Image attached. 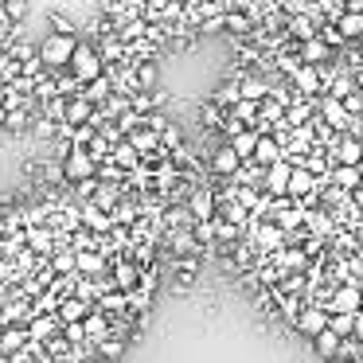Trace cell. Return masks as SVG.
I'll return each mask as SVG.
<instances>
[{"label": "cell", "instance_id": "obj_25", "mask_svg": "<svg viewBox=\"0 0 363 363\" xmlns=\"http://www.w3.org/2000/svg\"><path fill=\"white\" fill-rule=\"evenodd\" d=\"M223 24H227V32L235 35V40H246V35L254 32V20L246 16L242 9H227V16H223Z\"/></svg>", "mask_w": 363, "mask_h": 363}, {"label": "cell", "instance_id": "obj_11", "mask_svg": "<svg viewBox=\"0 0 363 363\" xmlns=\"http://www.w3.org/2000/svg\"><path fill=\"white\" fill-rule=\"evenodd\" d=\"M184 203H188L191 219H215V188H207V184H199V188H191Z\"/></svg>", "mask_w": 363, "mask_h": 363}, {"label": "cell", "instance_id": "obj_38", "mask_svg": "<svg viewBox=\"0 0 363 363\" xmlns=\"http://www.w3.org/2000/svg\"><path fill=\"white\" fill-rule=\"evenodd\" d=\"M180 145H184V129L176 125V121H168V125L160 129V149H164V152H176Z\"/></svg>", "mask_w": 363, "mask_h": 363}, {"label": "cell", "instance_id": "obj_42", "mask_svg": "<svg viewBox=\"0 0 363 363\" xmlns=\"http://www.w3.org/2000/svg\"><path fill=\"white\" fill-rule=\"evenodd\" d=\"M149 98H152V110H168V102H172V94H168L164 86H152Z\"/></svg>", "mask_w": 363, "mask_h": 363}, {"label": "cell", "instance_id": "obj_50", "mask_svg": "<svg viewBox=\"0 0 363 363\" xmlns=\"http://www.w3.org/2000/svg\"><path fill=\"white\" fill-rule=\"evenodd\" d=\"M55 363H63V359H55Z\"/></svg>", "mask_w": 363, "mask_h": 363}, {"label": "cell", "instance_id": "obj_1", "mask_svg": "<svg viewBox=\"0 0 363 363\" xmlns=\"http://www.w3.org/2000/svg\"><path fill=\"white\" fill-rule=\"evenodd\" d=\"M67 71H71L74 79L82 82V86H86L90 79H98V74H106V63H102V55H98L94 40L79 35V43H74V55H71V63H67Z\"/></svg>", "mask_w": 363, "mask_h": 363}, {"label": "cell", "instance_id": "obj_24", "mask_svg": "<svg viewBox=\"0 0 363 363\" xmlns=\"http://www.w3.org/2000/svg\"><path fill=\"white\" fill-rule=\"evenodd\" d=\"M313 352L320 355V359L340 355V332H336V328H320V332L313 336Z\"/></svg>", "mask_w": 363, "mask_h": 363}, {"label": "cell", "instance_id": "obj_40", "mask_svg": "<svg viewBox=\"0 0 363 363\" xmlns=\"http://www.w3.org/2000/svg\"><path fill=\"white\" fill-rule=\"evenodd\" d=\"M94 347H98V355H102L106 363H113V359H118L121 352H125V340H110V336H102V340H98Z\"/></svg>", "mask_w": 363, "mask_h": 363}, {"label": "cell", "instance_id": "obj_18", "mask_svg": "<svg viewBox=\"0 0 363 363\" xmlns=\"http://www.w3.org/2000/svg\"><path fill=\"white\" fill-rule=\"evenodd\" d=\"M24 238H28V246H32L35 254H51V250H55V242H59V235H55L51 223H43V227H28Z\"/></svg>", "mask_w": 363, "mask_h": 363}, {"label": "cell", "instance_id": "obj_21", "mask_svg": "<svg viewBox=\"0 0 363 363\" xmlns=\"http://www.w3.org/2000/svg\"><path fill=\"white\" fill-rule=\"evenodd\" d=\"M332 24L340 28V35H344V40H363V12L359 9H344L336 20H332Z\"/></svg>", "mask_w": 363, "mask_h": 363}, {"label": "cell", "instance_id": "obj_3", "mask_svg": "<svg viewBox=\"0 0 363 363\" xmlns=\"http://www.w3.org/2000/svg\"><path fill=\"white\" fill-rule=\"evenodd\" d=\"M316 113H320V121H328L336 133H347V129H352V113H347V106L340 102V98H332V94L316 98Z\"/></svg>", "mask_w": 363, "mask_h": 363}, {"label": "cell", "instance_id": "obj_48", "mask_svg": "<svg viewBox=\"0 0 363 363\" xmlns=\"http://www.w3.org/2000/svg\"><path fill=\"white\" fill-rule=\"evenodd\" d=\"M0 332H4V316H0Z\"/></svg>", "mask_w": 363, "mask_h": 363}, {"label": "cell", "instance_id": "obj_8", "mask_svg": "<svg viewBox=\"0 0 363 363\" xmlns=\"http://www.w3.org/2000/svg\"><path fill=\"white\" fill-rule=\"evenodd\" d=\"M328 316H332V313H328V308H320V305H301L297 316H293V324H297L301 336L313 340L320 328H328Z\"/></svg>", "mask_w": 363, "mask_h": 363}, {"label": "cell", "instance_id": "obj_32", "mask_svg": "<svg viewBox=\"0 0 363 363\" xmlns=\"http://www.w3.org/2000/svg\"><path fill=\"white\" fill-rule=\"evenodd\" d=\"M28 328H4L0 332V355H12V352H20V347L28 344Z\"/></svg>", "mask_w": 363, "mask_h": 363}, {"label": "cell", "instance_id": "obj_47", "mask_svg": "<svg viewBox=\"0 0 363 363\" xmlns=\"http://www.w3.org/2000/svg\"><path fill=\"white\" fill-rule=\"evenodd\" d=\"M4 94H9V86H4V82H0V102H4Z\"/></svg>", "mask_w": 363, "mask_h": 363}, {"label": "cell", "instance_id": "obj_31", "mask_svg": "<svg viewBox=\"0 0 363 363\" xmlns=\"http://www.w3.org/2000/svg\"><path fill=\"white\" fill-rule=\"evenodd\" d=\"M82 94H86L94 106H98V102H106V98L113 94V79H110V74H98V79H90L86 86H82Z\"/></svg>", "mask_w": 363, "mask_h": 363}, {"label": "cell", "instance_id": "obj_44", "mask_svg": "<svg viewBox=\"0 0 363 363\" xmlns=\"http://www.w3.org/2000/svg\"><path fill=\"white\" fill-rule=\"evenodd\" d=\"M352 332H355V340L363 344V313H355V316H352Z\"/></svg>", "mask_w": 363, "mask_h": 363}, {"label": "cell", "instance_id": "obj_6", "mask_svg": "<svg viewBox=\"0 0 363 363\" xmlns=\"http://www.w3.org/2000/svg\"><path fill=\"white\" fill-rule=\"evenodd\" d=\"M328 157H332V164H359L363 141L355 133H336V141L328 145Z\"/></svg>", "mask_w": 363, "mask_h": 363}, {"label": "cell", "instance_id": "obj_41", "mask_svg": "<svg viewBox=\"0 0 363 363\" xmlns=\"http://www.w3.org/2000/svg\"><path fill=\"white\" fill-rule=\"evenodd\" d=\"M4 12L12 16V24H24V16H28V0H4Z\"/></svg>", "mask_w": 363, "mask_h": 363}, {"label": "cell", "instance_id": "obj_43", "mask_svg": "<svg viewBox=\"0 0 363 363\" xmlns=\"http://www.w3.org/2000/svg\"><path fill=\"white\" fill-rule=\"evenodd\" d=\"M281 258H285V266H289V269H301L308 254L305 250H285V246H281Z\"/></svg>", "mask_w": 363, "mask_h": 363}, {"label": "cell", "instance_id": "obj_17", "mask_svg": "<svg viewBox=\"0 0 363 363\" xmlns=\"http://www.w3.org/2000/svg\"><path fill=\"white\" fill-rule=\"evenodd\" d=\"M90 113H94V102H90L86 94H71V98H67V110H63L67 125H86Z\"/></svg>", "mask_w": 363, "mask_h": 363}, {"label": "cell", "instance_id": "obj_12", "mask_svg": "<svg viewBox=\"0 0 363 363\" xmlns=\"http://www.w3.org/2000/svg\"><path fill=\"white\" fill-rule=\"evenodd\" d=\"M359 305H363V293H359V285H355V281H347V285H340V289L332 293V301H328V313H359Z\"/></svg>", "mask_w": 363, "mask_h": 363}, {"label": "cell", "instance_id": "obj_13", "mask_svg": "<svg viewBox=\"0 0 363 363\" xmlns=\"http://www.w3.org/2000/svg\"><path fill=\"white\" fill-rule=\"evenodd\" d=\"M86 313H90V301H86V297H74V293H67V297H59V305H55V316H59V324L86 320Z\"/></svg>", "mask_w": 363, "mask_h": 363}, {"label": "cell", "instance_id": "obj_36", "mask_svg": "<svg viewBox=\"0 0 363 363\" xmlns=\"http://www.w3.org/2000/svg\"><path fill=\"white\" fill-rule=\"evenodd\" d=\"M238 98H242V90H238V79H227V82H223V86L211 94V102H219V106H227V110H230Z\"/></svg>", "mask_w": 363, "mask_h": 363}, {"label": "cell", "instance_id": "obj_28", "mask_svg": "<svg viewBox=\"0 0 363 363\" xmlns=\"http://www.w3.org/2000/svg\"><path fill=\"white\" fill-rule=\"evenodd\" d=\"M223 121H227V106H219V102H203L199 106V125L203 129H223Z\"/></svg>", "mask_w": 363, "mask_h": 363}, {"label": "cell", "instance_id": "obj_49", "mask_svg": "<svg viewBox=\"0 0 363 363\" xmlns=\"http://www.w3.org/2000/svg\"><path fill=\"white\" fill-rule=\"evenodd\" d=\"M359 313H363V305H359Z\"/></svg>", "mask_w": 363, "mask_h": 363}, {"label": "cell", "instance_id": "obj_45", "mask_svg": "<svg viewBox=\"0 0 363 363\" xmlns=\"http://www.w3.org/2000/svg\"><path fill=\"white\" fill-rule=\"evenodd\" d=\"M9 235V219H4V215H0V238Z\"/></svg>", "mask_w": 363, "mask_h": 363}, {"label": "cell", "instance_id": "obj_33", "mask_svg": "<svg viewBox=\"0 0 363 363\" xmlns=\"http://www.w3.org/2000/svg\"><path fill=\"white\" fill-rule=\"evenodd\" d=\"M113 160H118V164L125 168V172H133V168H141V152H137L129 141H118V145H113Z\"/></svg>", "mask_w": 363, "mask_h": 363}, {"label": "cell", "instance_id": "obj_16", "mask_svg": "<svg viewBox=\"0 0 363 363\" xmlns=\"http://www.w3.org/2000/svg\"><path fill=\"white\" fill-rule=\"evenodd\" d=\"M297 55H301V63H328V59H336V51H332L320 35H313V40L297 43Z\"/></svg>", "mask_w": 363, "mask_h": 363}, {"label": "cell", "instance_id": "obj_22", "mask_svg": "<svg viewBox=\"0 0 363 363\" xmlns=\"http://www.w3.org/2000/svg\"><path fill=\"white\" fill-rule=\"evenodd\" d=\"M133 79H137V90L160 86V63L157 59H141V63H133Z\"/></svg>", "mask_w": 363, "mask_h": 363}, {"label": "cell", "instance_id": "obj_27", "mask_svg": "<svg viewBox=\"0 0 363 363\" xmlns=\"http://www.w3.org/2000/svg\"><path fill=\"white\" fill-rule=\"evenodd\" d=\"M94 176H98V180H102V184H129V172H125V168H121V164H118V160H113V157L98 160Z\"/></svg>", "mask_w": 363, "mask_h": 363}, {"label": "cell", "instance_id": "obj_37", "mask_svg": "<svg viewBox=\"0 0 363 363\" xmlns=\"http://www.w3.org/2000/svg\"><path fill=\"white\" fill-rule=\"evenodd\" d=\"M82 149H86L90 157H94V164H98V160H106V157H113V141H106V137L98 133V129H94V137H90V141L82 145Z\"/></svg>", "mask_w": 363, "mask_h": 363}, {"label": "cell", "instance_id": "obj_39", "mask_svg": "<svg viewBox=\"0 0 363 363\" xmlns=\"http://www.w3.org/2000/svg\"><path fill=\"white\" fill-rule=\"evenodd\" d=\"M55 86H59V94H63V98H71V94H82V82L74 79V74L67 71V67H63V71H55Z\"/></svg>", "mask_w": 363, "mask_h": 363}, {"label": "cell", "instance_id": "obj_15", "mask_svg": "<svg viewBox=\"0 0 363 363\" xmlns=\"http://www.w3.org/2000/svg\"><path fill=\"white\" fill-rule=\"evenodd\" d=\"M172 277H176V293H188L191 285H196V277H199V254H184V258H176Z\"/></svg>", "mask_w": 363, "mask_h": 363}, {"label": "cell", "instance_id": "obj_4", "mask_svg": "<svg viewBox=\"0 0 363 363\" xmlns=\"http://www.w3.org/2000/svg\"><path fill=\"white\" fill-rule=\"evenodd\" d=\"M94 157H90L82 145H74L71 152L63 157V176H67V184H79V180H86V176H94Z\"/></svg>", "mask_w": 363, "mask_h": 363}, {"label": "cell", "instance_id": "obj_9", "mask_svg": "<svg viewBox=\"0 0 363 363\" xmlns=\"http://www.w3.org/2000/svg\"><path fill=\"white\" fill-rule=\"evenodd\" d=\"M313 113H316V98H305V94H297V90H293V98H289V106H285L281 121L289 129H297V125H308V121H313Z\"/></svg>", "mask_w": 363, "mask_h": 363}, {"label": "cell", "instance_id": "obj_23", "mask_svg": "<svg viewBox=\"0 0 363 363\" xmlns=\"http://www.w3.org/2000/svg\"><path fill=\"white\" fill-rule=\"evenodd\" d=\"M254 160H258V164H274V160H281V141H277L274 133H258Z\"/></svg>", "mask_w": 363, "mask_h": 363}, {"label": "cell", "instance_id": "obj_19", "mask_svg": "<svg viewBox=\"0 0 363 363\" xmlns=\"http://www.w3.org/2000/svg\"><path fill=\"white\" fill-rule=\"evenodd\" d=\"M238 90H242V98L258 102V98L269 94V79L262 71H242V74H238Z\"/></svg>", "mask_w": 363, "mask_h": 363}, {"label": "cell", "instance_id": "obj_14", "mask_svg": "<svg viewBox=\"0 0 363 363\" xmlns=\"http://www.w3.org/2000/svg\"><path fill=\"white\" fill-rule=\"evenodd\" d=\"M137 281H141V266H137L129 254H121V258L113 262V285H118L121 293H129V289H137Z\"/></svg>", "mask_w": 363, "mask_h": 363}, {"label": "cell", "instance_id": "obj_34", "mask_svg": "<svg viewBox=\"0 0 363 363\" xmlns=\"http://www.w3.org/2000/svg\"><path fill=\"white\" fill-rule=\"evenodd\" d=\"M230 118H238L242 125H258V102H250V98H238L235 106H230Z\"/></svg>", "mask_w": 363, "mask_h": 363}, {"label": "cell", "instance_id": "obj_2", "mask_svg": "<svg viewBox=\"0 0 363 363\" xmlns=\"http://www.w3.org/2000/svg\"><path fill=\"white\" fill-rule=\"evenodd\" d=\"M74 43H79V35L48 32V35H43V43H35V51H40V59H43L48 71H63V67L71 63V55H74Z\"/></svg>", "mask_w": 363, "mask_h": 363}, {"label": "cell", "instance_id": "obj_29", "mask_svg": "<svg viewBox=\"0 0 363 363\" xmlns=\"http://www.w3.org/2000/svg\"><path fill=\"white\" fill-rule=\"evenodd\" d=\"M48 24H51V32H59V35H82L79 24H74V16L67 9H51L48 12Z\"/></svg>", "mask_w": 363, "mask_h": 363}, {"label": "cell", "instance_id": "obj_7", "mask_svg": "<svg viewBox=\"0 0 363 363\" xmlns=\"http://www.w3.org/2000/svg\"><path fill=\"white\" fill-rule=\"evenodd\" d=\"M238 164H242V157H238V152L230 149L227 141H223V145H215V149H211V160H207V168H211V176H215V180H230Z\"/></svg>", "mask_w": 363, "mask_h": 363}, {"label": "cell", "instance_id": "obj_35", "mask_svg": "<svg viewBox=\"0 0 363 363\" xmlns=\"http://www.w3.org/2000/svg\"><path fill=\"white\" fill-rule=\"evenodd\" d=\"M55 328H59V316L51 313V316H40V320L28 324V336H32V340H48V336H55Z\"/></svg>", "mask_w": 363, "mask_h": 363}, {"label": "cell", "instance_id": "obj_20", "mask_svg": "<svg viewBox=\"0 0 363 363\" xmlns=\"http://www.w3.org/2000/svg\"><path fill=\"white\" fill-rule=\"evenodd\" d=\"M328 184H336V188H344V191H355L363 184V168L359 164H332Z\"/></svg>", "mask_w": 363, "mask_h": 363}, {"label": "cell", "instance_id": "obj_26", "mask_svg": "<svg viewBox=\"0 0 363 363\" xmlns=\"http://www.w3.org/2000/svg\"><path fill=\"white\" fill-rule=\"evenodd\" d=\"M102 269H106V262H102V254H98V250H74V274H79V277L102 274Z\"/></svg>", "mask_w": 363, "mask_h": 363}, {"label": "cell", "instance_id": "obj_5", "mask_svg": "<svg viewBox=\"0 0 363 363\" xmlns=\"http://www.w3.org/2000/svg\"><path fill=\"white\" fill-rule=\"evenodd\" d=\"M289 86L305 98H320L324 94V82H320V67L316 63H301L297 71L289 74Z\"/></svg>", "mask_w": 363, "mask_h": 363}, {"label": "cell", "instance_id": "obj_30", "mask_svg": "<svg viewBox=\"0 0 363 363\" xmlns=\"http://www.w3.org/2000/svg\"><path fill=\"white\" fill-rule=\"evenodd\" d=\"M227 145L238 152V157H254V145H258V129H238L235 137H227Z\"/></svg>", "mask_w": 363, "mask_h": 363}, {"label": "cell", "instance_id": "obj_46", "mask_svg": "<svg viewBox=\"0 0 363 363\" xmlns=\"http://www.w3.org/2000/svg\"><path fill=\"white\" fill-rule=\"evenodd\" d=\"M324 363H355V359H344V355H332V359H324Z\"/></svg>", "mask_w": 363, "mask_h": 363}, {"label": "cell", "instance_id": "obj_10", "mask_svg": "<svg viewBox=\"0 0 363 363\" xmlns=\"http://www.w3.org/2000/svg\"><path fill=\"white\" fill-rule=\"evenodd\" d=\"M289 160H274V164H266V176H262V191L266 196H274V199H281L285 196V188H289Z\"/></svg>", "mask_w": 363, "mask_h": 363}]
</instances>
